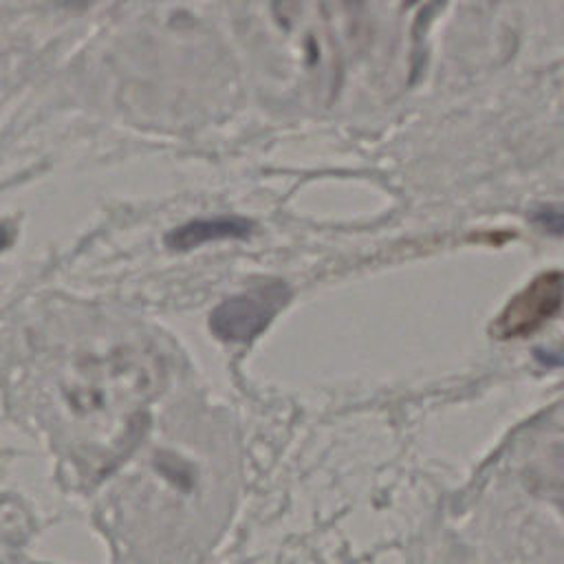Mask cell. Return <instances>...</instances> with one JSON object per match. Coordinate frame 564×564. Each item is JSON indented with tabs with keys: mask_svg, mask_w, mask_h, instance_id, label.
Masks as SVG:
<instances>
[{
	"mask_svg": "<svg viewBox=\"0 0 564 564\" xmlns=\"http://www.w3.org/2000/svg\"><path fill=\"white\" fill-rule=\"evenodd\" d=\"M291 300V289L282 280L260 282L249 291L223 300L209 315L212 333L229 344L253 341Z\"/></svg>",
	"mask_w": 564,
	"mask_h": 564,
	"instance_id": "1",
	"label": "cell"
},
{
	"mask_svg": "<svg viewBox=\"0 0 564 564\" xmlns=\"http://www.w3.org/2000/svg\"><path fill=\"white\" fill-rule=\"evenodd\" d=\"M562 306V273L544 271L518 291L491 322L496 339H518L542 328Z\"/></svg>",
	"mask_w": 564,
	"mask_h": 564,
	"instance_id": "2",
	"label": "cell"
},
{
	"mask_svg": "<svg viewBox=\"0 0 564 564\" xmlns=\"http://www.w3.org/2000/svg\"><path fill=\"white\" fill-rule=\"evenodd\" d=\"M253 229V223L238 216H218V218H198L189 220L165 236V242L174 251H187L214 240L227 238H247Z\"/></svg>",
	"mask_w": 564,
	"mask_h": 564,
	"instance_id": "3",
	"label": "cell"
},
{
	"mask_svg": "<svg viewBox=\"0 0 564 564\" xmlns=\"http://www.w3.org/2000/svg\"><path fill=\"white\" fill-rule=\"evenodd\" d=\"M9 240H11V236H9V229L4 227V225H0V251L9 245Z\"/></svg>",
	"mask_w": 564,
	"mask_h": 564,
	"instance_id": "4",
	"label": "cell"
}]
</instances>
